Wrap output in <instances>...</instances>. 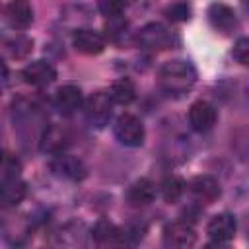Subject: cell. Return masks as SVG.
Returning a JSON list of instances; mask_svg holds the SVG:
<instances>
[{"mask_svg":"<svg viewBox=\"0 0 249 249\" xmlns=\"http://www.w3.org/2000/svg\"><path fill=\"white\" fill-rule=\"evenodd\" d=\"M31 49H33V41L27 39V37H23V35H16V37H12V39H8V41L4 43L6 54H10V56H14V58H23V56H27V54L31 53Z\"/></svg>","mask_w":249,"mask_h":249,"instance_id":"21","label":"cell"},{"mask_svg":"<svg viewBox=\"0 0 249 249\" xmlns=\"http://www.w3.org/2000/svg\"><path fill=\"white\" fill-rule=\"evenodd\" d=\"M4 19L14 29H25L33 21V8L27 0H10L4 6Z\"/></svg>","mask_w":249,"mask_h":249,"instance_id":"7","label":"cell"},{"mask_svg":"<svg viewBox=\"0 0 249 249\" xmlns=\"http://www.w3.org/2000/svg\"><path fill=\"white\" fill-rule=\"evenodd\" d=\"M233 58L243 64V66H249V37H239L233 45V51H231Z\"/></svg>","mask_w":249,"mask_h":249,"instance_id":"25","label":"cell"},{"mask_svg":"<svg viewBox=\"0 0 249 249\" xmlns=\"http://www.w3.org/2000/svg\"><path fill=\"white\" fill-rule=\"evenodd\" d=\"M156 198V185L150 179H136L126 191V202L130 206H148Z\"/></svg>","mask_w":249,"mask_h":249,"instance_id":"16","label":"cell"},{"mask_svg":"<svg viewBox=\"0 0 249 249\" xmlns=\"http://www.w3.org/2000/svg\"><path fill=\"white\" fill-rule=\"evenodd\" d=\"M72 45L76 51L84 53V54H99L105 49V39L101 33H97L95 29L84 27L78 29L72 37Z\"/></svg>","mask_w":249,"mask_h":249,"instance_id":"12","label":"cell"},{"mask_svg":"<svg viewBox=\"0 0 249 249\" xmlns=\"http://www.w3.org/2000/svg\"><path fill=\"white\" fill-rule=\"evenodd\" d=\"M21 78L25 84L29 86H37V88H43V86H49L54 82L56 78V70L51 62L47 60H35L31 64H27L23 70H21Z\"/></svg>","mask_w":249,"mask_h":249,"instance_id":"9","label":"cell"},{"mask_svg":"<svg viewBox=\"0 0 249 249\" xmlns=\"http://www.w3.org/2000/svg\"><path fill=\"white\" fill-rule=\"evenodd\" d=\"M115 136L121 144L124 146H140L144 142V124L138 117L130 115V113H123L121 117H117L115 124H113Z\"/></svg>","mask_w":249,"mask_h":249,"instance_id":"2","label":"cell"},{"mask_svg":"<svg viewBox=\"0 0 249 249\" xmlns=\"http://www.w3.org/2000/svg\"><path fill=\"white\" fill-rule=\"evenodd\" d=\"M91 237H93V241L97 245L107 247V245H121V243H124V237L126 235L115 224H111L107 220H99L93 226V230H91Z\"/></svg>","mask_w":249,"mask_h":249,"instance_id":"17","label":"cell"},{"mask_svg":"<svg viewBox=\"0 0 249 249\" xmlns=\"http://www.w3.org/2000/svg\"><path fill=\"white\" fill-rule=\"evenodd\" d=\"M206 16H208L210 25H212L216 31L224 33V35H230V33L237 27L235 12H233L230 6L222 4V2H214V4H210Z\"/></svg>","mask_w":249,"mask_h":249,"instance_id":"8","label":"cell"},{"mask_svg":"<svg viewBox=\"0 0 249 249\" xmlns=\"http://www.w3.org/2000/svg\"><path fill=\"white\" fill-rule=\"evenodd\" d=\"M165 16L171 21H187L191 18V6L187 2H173L165 8Z\"/></svg>","mask_w":249,"mask_h":249,"instance_id":"23","label":"cell"},{"mask_svg":"<svg viewBox=\"0 0 249 249\" xmlns=\"http://www.w3.org/2000/svg\"><path fill=\"white\" fill-rule=\"evenodd\" d=\"M216 119H218V113H216L214 105L208 101L198 99L189 109V124L196 132H208L216 124Z\"/></svg>","mask_w":249,"mask_h":249,"instance_id":"5","label":"cell"},{"mask_svg":"<svg viewBox=\"0 0 249 249\" xmlns=\"http://www.w3.org/2000/svg\"><path fill=\"white\" fill-rule=\"evenodd\" d=\"M109 95H111V99H113L115 103H119V105H128V103L134 101V97H136V88H134V84H132L128 78H123V80L113 82V86H111V89H109Z\"/></svg>","mask_w":249,"mask_h":249,"instance_id":"19","label":"cell"},{"mask_svg":"<svg viewBox=\"0 0 249 249\" xmlns=\"http://www.w3.org/2000/svg\"><path fill=\"white\" fill-rule=\"evenodd\" d=\"M0 169H2V179H10V177H19V169H21V165H19V161H18V158L16 156H12V154H4V158H2V165H0Z\"/></svg>","mask_w":249,"mask_h":249,"instance_id":"24","label":"cell"},{"mask_svg":"<svg viewBox=\"0 0 249 249\" xmlns=\"http://www.w3.org/2000/svg\"><path fill=\"white\" fill-rule=\"evenodd\" d=\"M68 144H70V136H68L66 128H62L58 124H51L49 128H45V132L41 136V150L49 152V154H62Z\"/></svg>","mask_w":249,"mask_h":249,"instance_id":"15","label":"cell"},{"mask_svg":"<svg viewBox=\"0 0 249 249\" xmlns=\"http://www.w3.org/2000/svg\"><path fill=\"white\" fill-rule=\"evenodd\" d=\"M189 189H191V195H193L198 202H202V204H212V202H216V200L220 198V195H222L218 181H216L214 177H210V175H198V177H195V179L191 181Z\"/></svg>","mask_w":249,"mask_h":249,"instance_id":"11","label":"cell"},{"mask_svg":"<svg viewBox=\"0 0 249 249\" xmlns=\"http://www.w3.org/2000/svg\"><path fill=\"white\" fill-rule=\"evenodd\" d=\"M136 41L140 43V47L144 49H152V51H163V49H169L173 45V33L163 25V23H146L138 35H136Z\"/></svg>","mask_w":249,"mask_h":249,"instance_id":"3","label":"cell"},{"mask_svg":"<svg viewBox=\"0 0 249 249\" xmlns=\"http://www.w3.org/2000/svg\"><path fill=\"white\" fill-rule=\"evenodd\" d=\"M113 99L107 91H97L93 93L88 103H86V119L91 126L95 128H103L109 119H111V113H113Z\"/></svg>","mask_w":249,"mask_h":249,"instance_id":"4","label":"cell"},{"mask_svg":"<svg viewBox=\"0 0 249 249\" xmlns=\"http://www.w3.org/2000/svg\"><path fill=\"white\" fill-rule=\"evenodd\" d=\"M99 6V12L107 18H121L124 8H126V0H99L97 2Z\"/></svg>","mask_w":249,"mask_h":249,"instance_id":"22","label":"cell"},{"mask_svg":"<svg viewBox=\"0 0 249 249\" xmlns=\"http://www.w3.org/2000/svg\"><path fill=\"white\" fill-rule=\"evenodd\" d=\"M27 193L25 183L19 177H10V179H2V189H0V196L4 206H16L23 200Z\"/></svg>","mask_w":249,"mask_h":249,"instance_id":"18","label":"cell"},{"mask_svg":"<svg viewBox=\"0 0 249 249\" xmlns=\"http://www.w3.org/2000/svg\"><path fill=\"white\" fill-rule=\"evenodd\" d=\"M160 191H161L163 200L169 202V204H173V202H177L183 196V193H185V181L181 177H177V175H169V177H165L161 181Z\"/></svg>","mask_w":249,"mask_h":249,"instance_id":"20","label":"cell"},{"mask_svg":"<svg viewBox=\"0 0 249 249\" xmlns=\"http://www.w3.org/2000/svg\"><path fill=\"white\" fill-rule=\"evenodd\" d=\"M196 241V233L187 222H173L163 228V243L167 247H191Z\"/></svg>","mask_w":249,"mask_h":249,"instance_id":"10","label":"cell"},{"mask_svg":"<svg viewBox=\"0 0 249 249\" xmlns=\"http://www.w3.org/2000/svg\"><path fill=\"white\" fill-rule=\"evenodd\" d=\"M235 230H237V222L228 212H222V214L212 216L210 222H208V226H206L208 237L212 241H216V243H228L230 239H233Z\"/></svg>","mask_w":249,"mask_h":249,"instance_id":"6","label":"cell"},{"mask_svg":"<svg viewBox=\"0 0 249 249\" xmlns=\"http://www.w3.org/2000/svg\"><path fill=\"white\" fill-rule=\"evenodd\" d=\"M196 80V72L191 62L187 60H169L160 68L158 82L160 88L169 95H183L187 93Z\"/></svg>","mask_w":249,"mask_h":249,"instance_id":"1","label":"cell"},{"mask_svg":"<svg viewBox=\"0 0 249 249\" xmlns=\"http://www.w3.org/2000/svg\"><path fill=\"white\" fill-rule=\"evenodd\" d=\"M84 103L82 97V89L76 86H62L58 88V91L54 93V107L58 109V113L62 115H72L76 113Z\"/></svg>","mask_w":249,"mask_h":249,"instance_id":"14","label":"cell"},{"mask_svg":"<svg viewBox=\"0 0 249 249\" xmlns=\"http://www.w3.org/2000/svg\"><path fill=\"white\" fill-rule=\"evenodd\" d=\"M51 169L58 175V177H66V179H82L86 175V167L84 163L68 154H54V160L51 161Z\"/></svg>","mask_w":249,"mask_h":249,"instance_id":"13","label":"cell"}]
</instances>
